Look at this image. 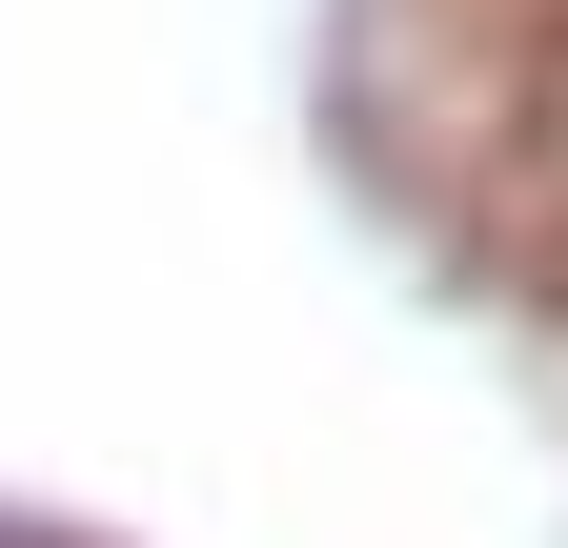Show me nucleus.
Returning <instances> with one entry per match:
<instances>
[{
	"label": "nucleus",
	"instance_id": "1",
	"mask_svg": "<svg viewBox=\"0 0 568 548\" xmlns=\"http://www.w3.org/2000/svg\"><path fill=\"white\" fill-rule=\"evenodd\" d=\"M548 21H568V0H548Z\"/></svg>",
	"mask_w": 568,
	"mask_h": 548
}]
</instances>
